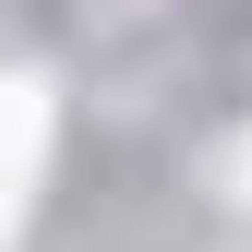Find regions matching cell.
<instances>
[{
  "label": "cell",
  "instance_id": "obj_1",
  "mask_svg": "<svg viewBox=\"0 0 252 252\" xmlns=\"http://www.w3.org/2000/svg\"><path fill=\"white\" fill-rule=\"evenodd\" d=\"M36 156H48V84H0V240L24 228Z\"/></svg>",
  "mask_w": 252,
  "mask_h": 252
}]
</instances>
